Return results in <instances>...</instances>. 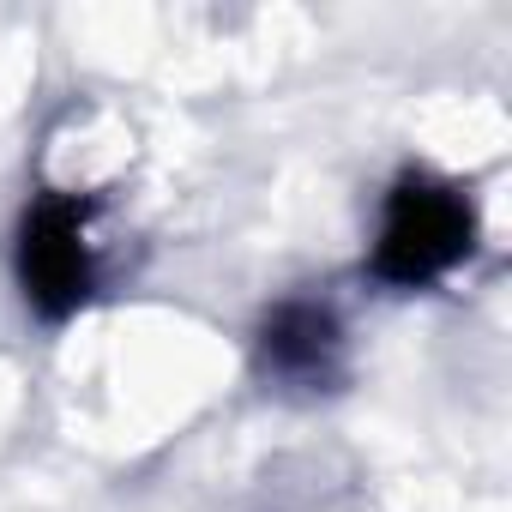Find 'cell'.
<instances>
[{"mask_svg":"<svg viewBox=\"0 0 512 512\" xmlns=\"http://www.w3.org/2000/svg\"><path fill=\"white\" fill-rule=\"evenodd\" d=\"M91 211L97 205L85 193H67V187H43L19 211L13 278H19L25 308L43 326H67L97 296V235H91Z\"/></svg>","mask_w":512,"mask_h":512,"instance_id":"2","label":"cell"},{"mask_svg":"<svg viewBox=\"0 0 512 512\" xmlns=\"http://www.w3.org/2000/svg\"><path fill=\"white\" fill-rule=\"evenodd\" d=\"M260 368L278 386L296 392H326L344 380V320L326 302H278L260 326Z\"/></svg>","mask_w":512,"mask_h":512,"instance_id":"3","label":"cell"},{"mask_svg":"<svg viewBox=\"0 0 512 512\" xmlns=\"http://www.w3.org/2000/svg\"><path fill=\"white\" fill-rule=\"evenodd\" d=\"M476 253V205L458 181L404 169L380 205L368 278L386 290H434Z\"/></svg>","mask_w":512,"mask_h":512,"instance_id":"1","label":"cell"}]
</instances>
